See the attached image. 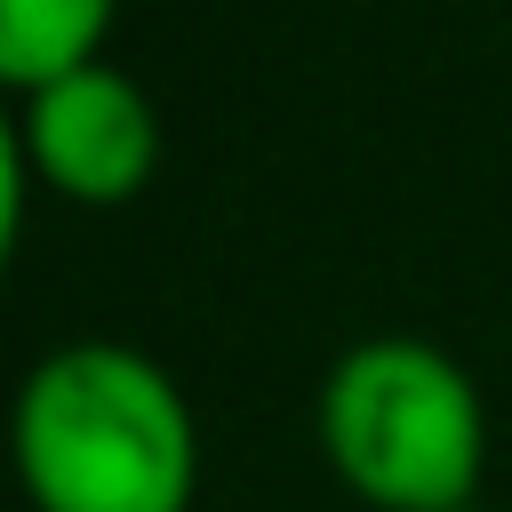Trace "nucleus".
Here are the masks:
<instances>
[{"label": "nucleus", "mask_w": 512, "mask_h": 512, "mask_svg": "<svg viewBox=\"0 0 512 512\" xmlns=\"http://www.w3.org/2000/svg\"><path fill=\"white\" fill-rule=\"evenodd\" d=\"M320 456L368 512H480L488 408L464 360L424 336H368L320 376Z\"/></svg>", "instance_id": "f03ea898"}, {"label": "nucleus", "mask_w": 512, "mask_h": 512, "mask_svg": "<svg viewBox=\"0 0 512 512\" xmlns=\"http://www.w3.org/2000/svg\"><path fill=\"white\" fill-rule=\"evenodd\" d=\"M32 184L72 208H128L160 168V112L120 64H80L16 104Z\"/></svg>", "instance_id": "7ed1b4c3"}, {"label": "nucleus", "mask_w": 512, "mask_h": 512, "mask_svg": "<svg viewBox=\"0 0 512 512\" xmlns=\"http://www.w3.org/2000/svg\"><path fill=\"white\" fill-rule=\"evenodd\" d=\"M120 0H0V96H32L80 64H104Z\"/></svg>", "instance_id": "20e7f679"}, {"label": "nucleus", "mask_w": 512, "mask_h": 512, "mask_svg": "<svg viewBox=\"0 0 512 512\" xmlns=\"http://www.w3.org/2000/svg\"><path fill=\"white\" fill-rule=\"evenodd\" d=\"M8 464L32 512H192L200 424L152 352L80 336L24 368Z\"/></svg>", "instance_id": "f257e3e1"}, {"label": "nucleus", "mask_w": 512, "mask_h": 512, "mask_svg": "<svg viewBox=\"0 0 512 512\" xmlns=\"http://www.w3.org/2000/svg\"><path fill=\"white\" fill-rule=\"evenodd\" d=\"M24 200H32V168H24V136H16V112L0 104V272L16 256V232H24Z\"/></svg>", "instance_id": "39448f33"}]
</instances>
